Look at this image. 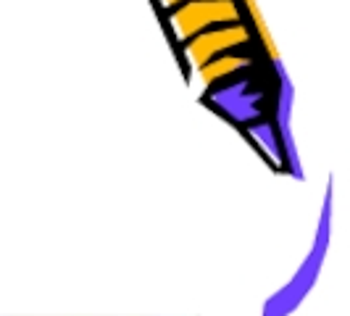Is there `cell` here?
Here are the masks:
<instances>
[{
	"label": "cell",
	"instance_id": "1",
	"mask_svg": "<svg viewBox=\"0 0 350 316\" xmlns=\"http://www.w3.org/2000/svg\"><path fill=\"white\" fill-rule=\"evenodd\" d=\"M229 21H243L237 0H182L172 11L176 35L185 40Z\"/></svg>",
	"mask_w": 350,
	"mask_h": 316
},
{
	"label": "cell",
	"instance_id": "2",
	"mask_svg": "<svg viewBox=\"0 0 350 316\" xmlns=\"http://www.w3.org/2000/svg\"><path fill=\"white\" fill-rule=\"evenodd\" d=\"M245 42H250V32H247L245 24L243 21H229V24H219V27H211V29H203L200 35L190 37L187 51H190L195 64L203 66L221 53L245 48Z\"/></svg>",
	"mask_w": 350,
	"mask_h": 316
}]
</instances>
